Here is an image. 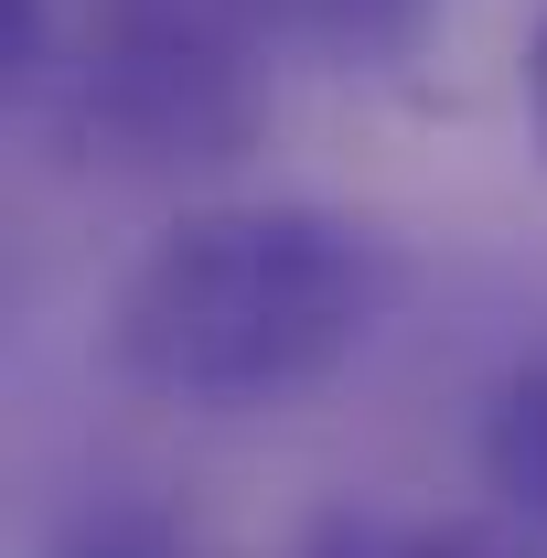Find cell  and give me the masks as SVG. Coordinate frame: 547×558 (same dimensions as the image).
I'll use <instances>...</instances> for the list:
<instances>
[{
	"instance_id": "obj_3",
	"label": "cell",
	"mask_w": 547,
	"mask_h": 558,
	"mask_svg": "<svg viewBox=\"0 0 547 558\" xmlns=\"http://www.w3.org/2000/svg\"><path fill=\"white\" fill-rule=\"evenodd\" d=\"M473 451H483V494L547 537V354H526V365H505V376H494Z\"/></svg>"
},
{
	"instance_id": "obj_2",
	"label": "cell",
	"mask_w": 547,
	"mask_h": 558,
	"mask_svg": "<svg viewBox=\"0 0 547 558\" xmlns=\"http://www.w3.org/2000/svg\"><path fill=\"white\" fill-rule=\"evenodd\" d=\"M269 0H97L65 140L108 172H226L269 130Z\"/></svg>"
},
{
	"instance_id": "obj_5",
	"label": "cell",
	"mask_w": 547,
	"mask_h": 558,
	"mask_svg": "<svg viewBox=\"0 0 547 558\" xmlns=\"http://www.w3.org/2000/svg\"><path fill=\"white\" fill-rule=\"evenodd\" d=\"M44 558H194V548H183V526H172L161 505L108 494V505H75L65 526H54V548H44Z\"/></svg>"
},
{
	"instance_id": "obj_7",
	"label": "cell",
	"mask_w": 547,
	"mask_h": 558,
	"mask_svg": "<svg viewBox=\"0 0 547 558\" xmlns=\"http://www.w3.org/2000/svg\"><path fill=\"white\" fill-rule=\"evenodd\" d=\"M54 75V0H0V86L33 97Z\"/></svg>"
},
{
	"instance_id": "obj_1",
	"label": "cell",
	"mask_w": 547,
	"mask_h": 558,
	"mask_svg": "<svg viewBox=\"0 0 547 558\" xmlns=\"http://www.w3.org/2000/svg\"><path fill=\"white\" fill-rule=\"evenodd\" d=\"M398 258L333 205L172 215L108 312V365L161 409H279L333 387L376 344Z\"/></svg>"
},
{
	"instance_id": "obj_6",
	"label": "cell",
	"mask_w": 547,
	"mask_h": 558,
	"mask_svg": "<svg viewBox=\"0 0 547 558\" xmlns=\"http://www.w3.org/2000/svg\"><path fill=\"white\" fill-rule=\"evenodd\" d=\"M409 558H547V537L526 515L483 526V515H451V526H409Z\"/></svg>"
},
{
	"instance_id": "obj_4",
	"label": "cell",
	"mask_w": 547,
	"mask_h": 558,
	"mask_svg": "<svg viewBox=\"0 0 547 558\" xmlns=\"http://www.w3.org/2000/svg\"><path fill=\"white\" fill-rule=\"evenodd\" d=\"M440 0H269V22L290 44L333 54V65H398L418 33H429Z\"/></svg>"
},
{
	"instance_id": "obj_8",
	"label": "cell",
	"mask_w": 547,
	"mask_h": 558,
	"mask_svg": "<svg viewBox=\"0 0 547 558\" xmlns=\"http://www.w3.org/2000/svg\"><path fill=\"white\" fill-rule=\"evenodd\" d=\"M301 558H409V526H387V515H354V505H333L323 526H312V548Z\"/></svg>"
},
{
	"instance_id": "obj_9",
	"label": "cell",
	"mask_w": 547,
	"mask_h": 558,
	"mask_svg": "<svg viewBox=\"0 0 547 558\" xmlns=\"http://www.w3.org/2000/svg\"><path fill=\"white\" fill-rule=\"evenodd\" d=\"M526 119H537V150H547V22L526 33Z\"/></svg>"
}]
</instances>
